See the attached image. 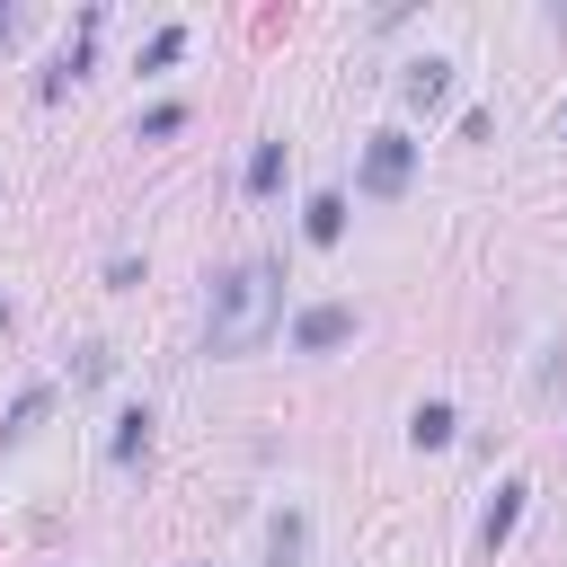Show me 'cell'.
<instances>
[{"label":"cell","mask_w":567,"mask_h":567,"mask_svg":"<svg viewBox=\"0 0 567 567\" xmlns=\"http://www.w3.org/2000/svg\"><path fill=\"white\" fill-rule=\"evenodd\" d=\"M275 319H284V266H275V257H248V266H230V275L213 284V310H204V354L239 363V354H257V346L275 337Z\"/></svg>","instance_id":"obj_1"},{"label":"cell","mask_w":567,"mask_h":567,"mask_svg":"<svg viewBox=\"0 0 567 567\" xmlns=\"http://www.w3.org/2000/svg\"><path fill=\"white\" fill-rule=\"evenodd\" d=\"M408 168H416V142H408V133H372V142H363V195H372V204H390V195L408 186Z\"/></svg>","instance_id":"obj_2"},{"label":"cell","mask_w":567,"mask_h":567,"mask_svg":"<svg viewBox=\"0 0 567 567\" xmlns=\"http://www.w3.org/2000/svg\"><path fill=\"white\" fill-rule=\"evenodd\" d=\"M346 337H354V310H346V301H310V310L292 319V346H301V354H328V346H346Z\"/></svg>","instance_id":"obj_3"},{"label":"cell","mask_w":567,"mask_h":567,"mask_svg":"<svg viewBox=\"0 0 567 567\" xmlns=\"http://www.w3.org/2000/svg\"><path fill=\"white\" fill-rule=\"evenodd\" d=\"M523 496H532L523 478H505V487H496V505H487V523H478V540H487V549H505V540H514V523H523Z\"/></svg>","instance_id":"obj_4"},{"label":"cell","mask_w":567,"mask_h":567,"mask_svg":"<svg viewBox=\"0 0 567 567\" xmlns=\"http://www.w3.org/2000/svg\"><path fill=\"white\" fill-rule=\"evenodd\" d=\"M301 549H310V514H275V540H266V567H301Z\"/></svg>","instance_id":"obj_5"},{"label":"cell","mask_w":567,"mask_h":567,"mask_svg":"<svg viewBox=\"0 0 567 567\" xmlns=\"http://www.w3.org/2000/svg\"><path fill=\"white\" fill-rule=\"evenodd\" d=\"M443 97H452V62H434V53L408 62V106H443Z\"/></svg>","instance_id":"obj_6"},{"label":"cell","mask_w":567,"mask_h":567,"mask_svg":"<svg viewBox=\"0 0 567 567\" xmlns=\"http://www.w3.org/2000/svg\"><path fill=\"white\" fill-rule=\"evenodd\" d=\"M301 230H310L319 248H337V239H346V195H337V186H328V195H310V213H301Z\"/></svg>","instance_id":"obj_7"},{"label":"cell","mask_w":567,"mask_h":567,"mask_svg":"<svg viewBox=\"0 0 567 567\" xmlns=\"http://www.w3.org/2000/svg\"><path fill=\"white\" fill-rule=\"evenodd\" d=\"M408 434H416V452H443V443H452V434H461V416H452V408H443V399H425V408H416V416H408Z\"/></svg>","instance_id":"obj_8"},{"label":"cell","mask_w":567,"mask_h":567,"mask_svg":"<svg viewBox=\"0 0 567 567\" xmlns=\"http://www.w3.org/2000/svg\"><path fill=\"white\" fill-rule=\"evenodd\" d=\"M106 452H115V461H142V452H151V408H124V416H115V443H106Z\"/></svg>","instance_id":"obj_9"},{"label":"cell","mask_w":567,"mask_h":567,"mask_svg":"<svg viewBox=\"0 0 567 567\" xmlns=\"http://www.w3.org/2000/svg\"><path fill=\"white\" fill-rule=\"evenodd\" d=\"M284 186V142H257L248 151V195H275Z\"/></svg>","instance_id":"obj_10"},{"label":"cell","mask_w":567,"mask_h":567,"mask_svg":"<svg viewBox=\"0 0 567 567\" xmlns=\"http://www.w3.org/2000/svg\"><path fill=\"white\" fill-rule=\"evenodd\" d=\"M80 71H89V35H71V53H62V62H53V71L35 80V89H44V97H62V89H71Z\"/></svg>","instance_id":"obj_11"},{"label":"cell","mask_w":567,"mask_h":567,"mask_svg":"<svg viewBox=\"0 0 567 567\" xmlns=\"http://www.w3.org/2000/svg\"><path fill=\"white\" fill-rule=\"evenodd\" d=\"M177 53H186V27H159V35H151V44H142V71H168V62H177Z\"/></svg>","instance_id":"obj_12"},{"label":"cell","mask_w":567,"mask_h":567,"mask_svg":"<svg viewBox=\"0 0 567 567\" xmlns=\"http://www.w3.org/2000/svg\"><path fill=\"white\" fill-rule=\"evenodd\" d=\"M177 124H186V106H151V115H142V142H168Z\"/></svg>","instance_id":"obj_13"},{"label":"cell","mask_w":567,"mask_h":567,"mask_svg":"<svg viewBox=\"0 0 567 567\" xmlns=\"http://www.w3.org/2000/svg\"><path fill=\"white\" fill-rule=\"evenodd\" d=\"M35 416H44V390H27V399H18V408H9V425H0V434H27V425H35Z\"/></svg>","instance_id":"obj_14"},{"label":"cell","mask_w":567,"mask_h":567,"mask_svg":"<svg viewBox=\"0 0 567 567\" xmlns=\"http://www.w3.org/2000/svg\"><path fill=\"white\" fill-rule=\"evenodd\" d=\"M9 35H18V18H9V9H0V44H9Z\"/></svg>","instance_id":"obj_15"},{"label":"cell","mask_w":567,"mask_h":567,"mask_svg":"<svg viewBox=\"0 0 567 567\" xmlns=\"http://www.w3.org/2000/svg\"><path fill=\"white\" fill-rule=\"evenodd\" d=\"M0 328H9V301H0Z\"/></svg>","instance_id":"obj_16"},{"label":"cell","mask_w":567,"mask_h":567,"mask_svg":"<svg viewBox=\"0 0 567 567\" xmlns=\"http://www.w3.org/2000/svg\"><path fill=\"white\" fill-rule=\"evenodd\" d=\"M558 133H567V115H558Z\"/></svg>","instance_id":"obj_17"}]
</instances>
